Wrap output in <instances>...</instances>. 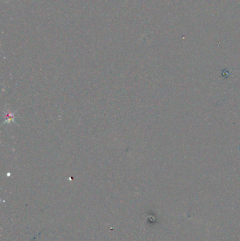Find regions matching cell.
<instances>
[{
  "label": "cell",
  "mask_w": 240,
  "mask_h": 241,
  "mask_svg": "<svg viewBox=\"0 0 240 241\" xmlns=\"http://www.w3.org/2000/svg\"><path fill=\"white\" fill-rule=\"evenodd\" d=\"M4 117H5V119H4V123H6V124L14 122L15 113H12V112L11 111L7 112V113H5V114H4Z\"/></svg>",
  "instance_id": "6da1fadb"
}]
</instances>
